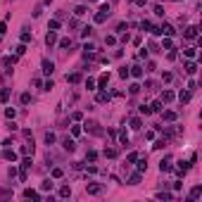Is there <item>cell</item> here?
I'll return each instance as SVG.
<instances>
[{"label":"cell","instance_id":"cell-1","mask_svg":"<svg viewBox=\"0 0 202 202\" xmlns=\"http://www.w3.org/2000/svg\"><path fill=\"white\" fill-rule=\"evenodd\" d=\"M107 17H109V5H102V7H100V12L95 14V24H102Z\"/></svg>","mask_w":202,"mask_h":202},{"label":"cell","instance_id":"cell-2","mask_svg":"<svg viewBox=\"0 0 202 202\" xmlns=\"http://www.w3.org/2000/svg\"><path fill=\"white\" fill-rule=\"evenodd\" d=\"M86 193H88V195H100L102 186L100 183H88V186H86Z\"/></svg>","mask_w":202,"mask_h":202},{"label":"cell","instance_id":"cell-3","mask_svg":"<svg viewBox=\"0 0 202 202\" xmlns=\"http://www.w3.org/2000/svg\"><path fill=\"white\" fill-rule=\"evenodd\" d=\"M55 43H57V31H50V29H48V36H45V45H48V48H52Z\"/></svg>","mask_w":202,"mask_h":202},{"label":"cell","instance_id":"cell-4","mask_svg":"<svg viewBox=\"0 0 202 202\" xmlns=\"http://www.w3.org/2000/svg\"><path fill=\"white\" fill-rule=\"evenodd\" d=\"M2 159H7V162H17V152L10 150V147H5V150H2Z\"/></svg>","mask_w":202,"mask_h":202},{"label":"cell","instance_id":"cell-5","mask_svg":"<svg viewBox=\"0 0 202 202\" xmlns=\"http://www.w3.org/2000/svg\"><path fill=\"white\" fill-rule=\"evenodd\" d=\"M40 64H43V74H48V76L55 71V62H50V60H43Z\"/></svg>","mask_w":202,"mask_h":202},{"label":"cell","instance_id":"cell-6","mask_svg":"<svg viewBox=\"0 0 202 202\" xmlns=\"http://www.w3.org/2000/svg\"><path fill=\"white\" fill-rule=\"evenodd\" d=\"M188 171H190V164H188V162H178V167H176V174H178V176H186Z\"/></svg>","mask_w":202,"mask_h":202},{"label":"cell","instance_id":"cell-7","mask_svg":"<svg viewBox=\"0 0 202 202\" xmlns=\"http://www.w3.org/2000/svg\"><path fill=\"white\" fill-rule=\"evenodd\" d=\"M86 131H91L93 135H100V133H102V131H100V126H98L95 121H88V124H86Z\"/></svg>","mask_w":202,"mask_h":202},{"label":"cell","instance_id":"cell-8","mask_svg":"<svg viewBox=\"0 0 202 202\" xmlns=\"http://www.w3.org/2000/svg\"><path fill=\"white\" fill-rule=\"evenodd\" d=\"M62 147H64L67 152H74V150H76V143H74L71 138H64V140H62Z\"/></svg>","mask_w":202,"mask_h":202},{"label":"cell","instance_id":"cell-9","mask_svg":"<svg viewBox=\"0 0 202 202\" xmlns=\"http://www.w3.org/2000/svg\"><path fill=\"white\" fill-rule=\"evenodd\" d=\"M202 195V186H195V188H193V190H190V195H188V200L193 202V200H198V198H200Z\"/></svg>","mask_w":202,"mask_h":202},{"label":"cell","instance_id":"cell-10","mask_svg":"<svg viewBox=\"0 0 202 202\" xmlns=\"http://www.w3.org/2000/svg\"><path fill=\"white\" fill-rule=\"evenodd\" d=\"M129 74H131V76H135V79H140V76L145 74V69H143V67H138V64H135V67H131V69H129Z\"/></svg>","mask_w":202,"mask_h":202},{"label":"cell","instance_id":"cell-11","mask_svg":"<svg viewBox=\"0 0 202 202\" xmlns=\"http://www.w3.org/2000/svg\"><path fill=\"white\" fill-rule=\"evenodd\" d=\"M159 31H162V36H174V34H176L171 24H162V26H159Z\"/></svg>","mask_w":202,"mask_h":202},{"label":"cell","instance_id":"cell-12","mask_svg":"<svg viewBox=\"0 0 202 202\" xmlns=\"http://www.w3.org/2000/svg\"><path fill=\"white\" fill-rule=\"evenodd\" d=\"M159 171H162V174H167V171H171V159H162V162H159Z\"/></svg>","mask_w":202,"mask_h":202},{"label":"cell","instance_id":"cell-13","mask_svg":"<svg viewBox=\"0 0 202 202\" xmlns=\"http://www.w3.org/2000/svg\"><path fill=\"white\" fill-rule=\"evenodd\" d=\"M24 198H26V200H40V195H38L36 190H31V188H26V190H24Z\"/></svg>","mask_w":202,"mask_h":202},{"label":"cell","instance_id":"cell-14","mask_svg":"<svg viewBox=\"0 0 202 202\" xmlns=\"http://www.w3.org/2000/svg\"><path fill=\"white\" fill-rule=\"evenodd\" d=\"M183 34H186V38H190V40H193V38H198V26H188Z\"/></svg>","mask_w":202,"mask_h":202},{"label":"cell","instance_id":"cell-15","mask_svg":"<svg viewBox=\"0 0 202 202\" xmlns=\"http://www.w3.org/2000/svg\"><path fill=\"white\" fill-rule=\"evenodd\" d=\"M186 71L193 76V74H198V62H186Z\"/></svg>","mask_w":202,"mask_h":202},{"label":"cell","instance_id":"cell-16","mask_svg":"<svg viewBox=\"0 0 202 202\" xmlns=\"http://www.w3.org/2000/svg\"><path fill=\"white\" fill-rule=\"evenodd\" d=\"M107 81H109V74H100V79H98V83H95V86H98V88H105V86H107Z\"/></svg>","mask_w":202,"mask_h":202},{"label":"cell","instance_id":"cell-17","mask_svg":"<svg viewBox=\"0 0 202 202\" xmlns=\"http://www.w3.org/2000/svg\"><path fill=\"white\" fill-rule=\"evenodd\" d=\"M22 155H34V140H29V143L22 147Z\"/></svg>","mask_w":202,"mask_h":202},{"label":"cell","instance_id":"cell-18","mask_svg":"<svg viewBox=\"0 0 202 202\" xmlns=\"http://www.w3.org/2000/svg\"><path fill=\"white\" fill-rule=\"evenodd\" d=\"M55 188V183H52V178H45L43 183H40V190H52Z\"/></svg>","mask_w":202,"mask_h":202},{"label":"cell","instance_id":"cell-19","mask_svg":"<svg viewBox=\"0 0 202 202\" xmlns=\"http://www.w3.org/2000/svg\"><path fill=\"white\" fill-rule=\"evenodd\" d=\"M178 100L183 102V105H186V102H190V91H181V93H178Z\"/></svg>","mask_w":202,"mask_h":202},{"label":"cell","instance_id":"cell-20","mask_svg":"<svg viewBox=\"0 0 202 202\" xmlns=\"http://www.w3.org/2000/svg\"><path fill=\"white\" fill-rule=\"evenodd\" d=\"M138 183H140V171L131 174V178H129V186H138Z\"/></svg>","mask_w":202,"mask_h":202},{"label":"cell","instance_id":"cell-21","mask_svg":"<svg viewBox=\"0 0 202 202\" xmlns=\"http://www.w3.org/2000/svg\"><path fill=\"white\" fill-rule=\"evenodd\" d=\"M174 98H176V95H174L171 91H162V102H171Z\"/></svg>","mask_w":202,"mask_h":202},{"label":"cell","instance_id":"cell-22","mask_svg":"<svg viewBox=\"0 0 202 202\" xmlns=\"http://www.w3.org/2000/svg\"><path fill=\"white\" fill-rule=\"evenodd\" d=\"M95 100H98V102H107V100H109V93H105V91L100 88V93L95 95Z\"/></svg>","mask_w":202,"mask_h":202},{"label":"cell","instance_id":"cell-23","mask_svg":"<svg viewBox=\"0 0 202 202\" xmlns=\"http://www.w3.org/2000/svg\"><path fill=\"white\" fill-rule=\"evenodd\" d=\"M105 157H107V159H114V157H117V150H114V147H105Z\"/></svg>","mask_w":202,"mask_h":202},{"label":"cell","instance_id":"cell-24","mask_svg":"<svg viewBox=\"0 0 202 202\" xmlns=\"http://www.w3.org/2000/svg\"><path fill=\"white\" fill-rule=\"evenodd\" d=\"M14 62H17V55H14V57H5V60H2V67H12V64H14Z\"/></svg>","mask_w":202,"mask_h":202},{"label":"cell","instance_id":"cell-25","mask_svg":"<svg viewBox=\"0 0 202 202\" xmlns=\"http://www.w3.org/2000/svg\"><path fill=\"white\" fill-rule=\"evenodd\" d=\"M10 100V88H2L0 91V102H7Z\"/></svg>","mask_w":202,"mask_h":202},{"label":"cell","instance_id":"cell-26","mask_svg":"<svg viewBox=\"0 0 202 202\" xmlns=\"http://www.w3.org/2000/svg\"><path fill=\"white\" fill-rule=\"evenodd\" d=\"M138 162V171L143 174V171H147V159H135Z\"/></svg>","mask_w":202,"mask_h":202},{"label":"cell","instance_id":"cell-27","mask_svg":"<svg viewBox=\"0 0 202 202\" xmlns=\"http://www.w3.org/2000/svg\"><path fill=\"white\" fill-rule=\"evenodd\" d=\"M69 195H71V188H69V186H62V188H60V198H69Z\"/></svg>","mask_w":202,"mask_h":202},{"label":"cell","instance_id":"cell-28","mask_svg":"<svg viewBox=\"0 0 202 202\" xmlns=\"http://www.w3.org/2000/svg\"><path fill=\"white\" fill-rule=\"evenodd\" d=\"M183 55H186V57H195V55H198V48H186Z\"/></svg>","mask_w":202,"mask_h":202},{"label":"cell","instance_id":"cell-29","mask_svg":"<svg viewBox=\"0 0 202 202\" xmlns=\"http://www.w3.org/2000/svg\"><path fill=\"white\" fill-rule=\"evenodd\" d=\"M5 117H7V119H14V117H17V109H14V107H7V109H5Z\"/></svg>","mask_w":202,"mask_h":202},{"label":"cell","instance_id":"cell-30","mask_svg":"<svg viewBox=\"0 0 202 202\" xmlns=\"http://www.w3.org/2000/svg\"><path fill=\"white\" fill-rule=\"evenodd\" d=\"M67 81H69V83H79V81H81V74H69Z\"/></svg>","mask_w":202,"mask_h":202},{"label":"cell","instance_id":"cell-31","mask_svg":"<svg viewBox=\"0 0 202 202\" xmlns=\"http://www.w3.org/2000/svg\"><path fill=\"white\" fill-rule=\"evenodd\" d=\"M119 140H121V145H129V133L126 131H119Z\"/></svg>","mask_w":202,"mask_h":202},{"label":"cell","instance_id":"cell-32","mask_svg":"<svg viewBox=\"0 0 202 202\" xmlns=\"http://www.w3.org/2000/svg\"><path fill=\"white\" fill-rule=\"evenodd\" d=\"M55 140H57V138H55V133H50V131L45 133V145H52Z\"/></svg>","mask_w":202,"mask_h":202},{"label":"cell","instance_id":"cell-33","mask_svg":"<svg viewBox=\"0 0 202 202\" xmlns=\"http://www.w3.org/2000/svg\"><path fill=\"white\" fill-rule=\"evenodd\" d=\"M22 169H31V157H29V155H24V159H22Z\"/></svg>","mask_w":202,"mask_h":202},{"label":"cell","instance_id":"cell-34","mask_svg":"<svg viewBox=\"0 0 202 202\" xmlns=\"http://www.w3.org/2000/svg\"><path fill=\"white\" fill-rule=\"evenodd\" d=\"M171 48H174V43L169 40V36H167V38L162 40V50H171Z\"/></svg>","mask_w":202,"mask_h":202},{"label":"cell","instance_id":"cell-35","mask_svg":"<svg viewBox=\"0 0 202 202\" xmlns=\"http://www.w3.org/2000/svg\"><path fill=\"white\" fill-rule=\"evenodd\" d=\"M24 52H26V43H19V45H17V57H22Z\"/></svg>","mask_w":202,"mask_h":202},{"label":"cell","instance_id":"cell-36","mask_svg":"<svg viewBox=\"0 0 202 202\" xmlns=\"http://www.w3.org/2000/svg\"><path fill=\"white\" fill-rule=\"evenodd\" d=\"M86 159H88V162H95V159H98V152H95V150H88Z\"/></svg>","mask_w":202,"mask_h":202},{"label":"cell","instance_id":"cell-37","mask_svg":"<svg viewBox=\"0 0 202 202\" xmlns=\"http://www.w3.org/2000/svg\"><path fill=\"white\" fill-rule=\"evenodd\" d=\"M62 176H64V171H62L60 167H55V169H52V178H62Z\"/></svg>","mask_w":202,"mask_h":202},{"label":"cell","instance_id":"cell-38","mask_svg":"<svg viewBox=\"0 0 202 202\" xmlns=\"http://www.w3.org/2000/svg\"><path fill=\"white\" fill-rule=\"evenodd\" d=\"M150 109H152V112H159V109H162V100H155L150 105Z\"/></svg>","mask_w":202,"mask_h":202},{"label":"cell","instance_id":"cell-39","mask_svg":"<svg viewBox=\"0 0 202 202\" xmlns=\"http://www.w3.org/2000/svg\"><path fill=\"white\" fill-rule=\"evenodd\" d=\"M164 119H167V121H174V119H176V112L167 109V112H164Z\"/></svg>","mask_w":202,"mask_h":202},{"label":"cell","instance_id":"cell-40","mask_svg":"<svg viewBox=\"0 0 202 202\" xmlns=\"http://www.w3.org/2000/svg\"><path fill=\"white\" fill-rule=\"evenodd\" d=\"M140 126H143V121H140L138 117H133V119H131V129H140Z\"/></svg>","mask_w":202,"mask_h":202},{"label":"cell","instance_id":"cell-41","mask_svg":"<svg viewBox=\"0 0 202 202\" xmlns=\"http://www.w3.org/2000/svg\"><path fill=\"white\" fill-rule=\"evenodd\" d=\"M86 12H88V7H83V5H81V7H76V12H74V14H76V17H83Z\"/></svg>","mask_w":202,"mask_h":202},{"label":"cell","instance_id":"cell-42","mask_svg":"<svg viewBox=\"0 0 202 202\" xmlns=\"http://www.w3.org/2000/svg\"><path fill=\"white\" fill-rule=\"evenodd\" d=\"M48 29H50V31H57V29H60V22H57V19H52V22L48 24Z\"/></svg>","mask_w":202,"mask_h":202},{"label":"cell","instance_id":"cell-43","mask_svg":"<svg viewBox=\"0 0 202 202\" xmlns=\"http://www.w3.org/2000/svg\"><path fill=\"white\" fill-rule=\"evenodd\" d=\"M119 76H121V79H129V76H131V74H129V67H121V69H119Z\"/></svg>","mask_w":202,"mask_h":202},{"label":"cell","instance_id":"cell-44","mask_svg":"<svg viewBox=\"0 0 202 202\" xmlns=\"http://www.w3.org/2000/svg\"><path fill=\"white\" fill-rule=\"evenodd\" d=\"M31 102V93H22V105H29Z\"/></svg>","mask_w":202,"mask_h":202},{"label":"cell","instance_id":"cell-45","mask_svg":"<svg viewBox=\"0 0 202 202\" xmlns=\"http://www.w3.org/2000/svg\"><path fill=\"white\" fill-rule=\"evenodd\" d=\"M155 14H157V17H164V7H162V5H155Z\"/></svg>","mask_w":202,"mask_h":202},{"label":"cell","instance_id":"cell-46","mask_svg":"<svg viewBox=\"0 0 202 202\" xmlns=\"http://www.w3.org/2000/svg\"><path fill=\"white\" fill-rule=\"evenodd\" d=\"M140 114H152V109H150V105H140Z\"/></svg>","mask_w":202,"mask_h":202},{"label":"cell","instance_id":"cell-47","mask_svg":"<svg viewBox=\"0 0 202 202\" xmlns=\"http://www.w3.org/2000/svg\"><path fill=\"white\" fill-rule=\"evenodd\" d=\"M91 34H93V29H91V26H86V29L81 31V36H83V38H91Z\"/></svg>","mask_w":202,"mask_h":202},{"label":"cell","instance_id":"cell-48","mask_svg":"<svg viewBox=\"0 0 202 202\" xmlns=\"http://www.w3.org/2000/svg\"><path fill=\"white\" fill-rule=\"evenodd\" d=\"M69 45H71V38H62L60 40V48H69Z\"/></svg>","mask_w":202,"mask_h":202},{"label":"cell","instance_id":"cell-49","mask_svg":"<svg viewBox=\"0 0 202 202\" xmlns=\"http://www.w3.org/2000/svg\"><path fill=\"white\" fill-rule=\"evenodd\" d=\"M171 79H174V76H171V71H164V74H162V81H164V83H169Z\"/></svg>","mask_w":202,"mask_h":202},{"label":"cell","instance_id":"cell-50","mask_svg":"<svg viewBox=\"0 0 202 202\" xmlns=\"http://www.w3.org/2000/svg\"><path fill=\"white\" fill-rule=\"evenodd\" d=\"M140 29H143V31H150V29H152V22H143Z\"/></svg>","mask_w":202,"mask_h":202},{"label":"cell","instance_id":"cell-51","mask_svg":"<svg viewBox=\"0 0 202 202\" xmlns=\"http://www.w3.org/2000/svg\"><path fill=\"white\" fill-rule=\"evenodd\" d=\"M86 88H88V91H95V81L88 79V81H86Z\"/></svg>","mask_w":202,"mask_h":202},{"label":"cell","instance_id":"cell-52","mask_svg":"<svg viewBox=\"0 0 202 202\" xmlns=\"http://www.w3.org/2000/svg\"><path fill=\"white\" fill-rule=\"evenodd\" d=\"M29 40H31V34H29V31H24V34H22V43H29Z\"/></svg>","mask_w":202,"mask_h":202},{"label":"cell","instance_id":"cell-53","mask_svg":"<svg viewBox=\"0 0 202 202\" xmlns=\"http://www.w3.org/2000/svg\"><path fill=\"white\" fill-rule=\"evenodd\" d=\"M129 91L135 95V93H140V86H138V83H131V88H129Z\"/></svg>","mask_w":202,"mask_h":202},{"label":"cell","instance_id":"cell-54","mask_svg":"<svg viewBox=\"0 0 202 202\" xmlns=\"http://www.w3.org/2000/svg\"><path fill=\"white\" fill-rule=\"evenodd\" d=\"M105 43H107V45H114V43H117V38H114V36H107V38H105Z\"/></svg>","mask_w":202,"mask_h":202},{"label":"cell","instance_id":"cell-55","mask_svg":"<svg viewBox=\"0 0 202 202\" xmlns=\"http://www.w3.org/2000/svg\"><path fill=\"white\" fill-rule=\"evenodd\" d=\"M164 145H167V143H164V140H157V143H155V145H152V147H155V150H162V147H164Z\"/></svg>","mask_w":202,"mask_h":202},{"label":"cell","instance_id":"cell-56","mask_svg":"<svg viewBox=\"0 0 202 202\" xmlns=\"http://www.w3.org/2000/svg\"><path fill=\"white\" fill-rule=\"evenodd\" d=\"M126 159H129V164H133L135 159H138V155H135V152H131V155H129V157H126Z\"/></svg>","mask_w":202,"mask_h":202},{"label":"cell","instance_id":"cell-57","mask_svg":"<svg viewBox=\"0 0 202 202\" xmlns=\"http://www.w3.org/2000/svg\"><path fill=\"white\" fill-rule=\"evenodd\" d=\"M71 133H74V135H81V126H71Z\"/></svg>","mask_w":202,"mask_h":202},{"label":"cell","instance_id":"cell-58","mask_svg":"<svg viewBox=\"0 0 202 202\" xmlns=\"http://www.w3.org/2000/svg\"><path fill=\"white\" fill-rule=\"evenodd\" d=\"M5 31H7V24H5V22H0V36L5 34Z\"/></svg>","mask_w":202,"mask_h":202},{"label":"cell","instance_id":"cell-59","mask_svg":"<svg viewBox=\"0 0 202 202\" xmlns=\"http://www.w3.org/2000/svg\"><path fill=\"white\" fill-rule=\"evenodd\" d=\"M135 5H140V7H143V5H145V2H147V0H133Z\"/></svg>","mask_w":202,"mask_h":202},{"label":"cell","instance_id":"cell-60","mask_svg":"<svg viewBox=\"0 0 202 202\" xmlns=\"http://www.w3.org/2000/svg\"><path fill=\"white\" fill-rule=\"evenodd\" d=\"M0 40H2V36H0Z\"/></svg>","mask_w":202,"mask_h":202}]
</instances>
